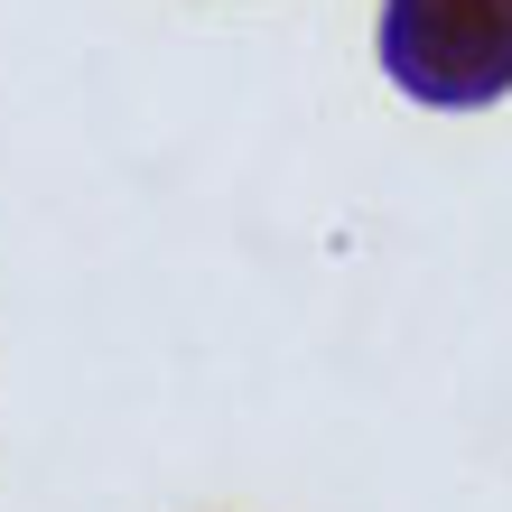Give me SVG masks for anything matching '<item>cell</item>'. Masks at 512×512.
<instances>
[{
	"label": "cell",
	"mask_w": 512,
	"mask_h": 512,
	"mask_svg": "<svg viewBox=\"0 0 512 512\" xmlns=\"http://www.w3.org/2000/svg\"><path fill=\"white\" fill-rule=\"evenodd\" d=\"M382 75L429 112L512 94V0H382Z\"/></svg>",
	"instance_id": "1"
}]
</instances>
